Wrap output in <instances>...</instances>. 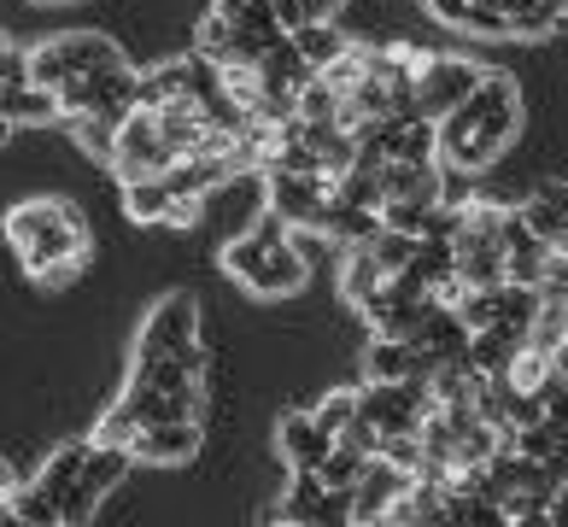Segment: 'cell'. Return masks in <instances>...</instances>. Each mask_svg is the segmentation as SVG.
I'll use <instances>...</instances> for the list:
<instances>
[{"label": "cell", "mask_w": 568, "mask_h": 527, "mask_svg": "<svg viewBox=\"0 0 568 527\" xmlns=\"http://www.w3.org/2000/svg\"><path fill=\"white\" fill-rule=\"evenodd\" d=\"M521 130V94L504 71H487L480 89L439 123V159L452 171H487V164L516 141Z\"/></svg>", "instance_id": "obj_1"}, {"label": "cell", "mask_w": 568, "mask_h": 527, "mask_svg": "<svg viewBox=\"0 0 568 527\" xmlns=\"http://www.w3.org/2000/svg\"><path fill=\"white\" fill-rule=\"evenodd\" d=\"M7 241L41 287H65L82 270V259H89V223H82V211L71 200L18 205L7 217Z\"/></svg>", "instance_id": "obj_2"}, {"label": "cell", "mask_w": 568, "mask_h": 527, "mask_svg": "<svg viewBox=\"0 0 568 527\" xmlns=\"http://www.w3.org/2000/svg\"><path fill=\"white\" fill-rule=\"evenodd\" d=\"M223 270L246 293H258V300H287V293H300L305 276H311L300 229H293L282 211H264V217L223 252Z\"/></svg>", "instance_id": "obj_3"}, {"label": "cell", "mask_w": 568, "mask_h": 527, "mask_svg": "<svg viewBox=\"0 0 568 527\" xmlns=\"http://www.w3.org/2000/svg\"><path fill=\"white\" fill-rule=\"evenodd\" d=\"M118 48L106 36H94V30H65V36H53V41H41V48H30V65H36V82L41 89H53L59 100H65L82 77H94V71H106L118 65Z\"/></svg>", "instance_id": "obj_4"}, {"label": "cell", "mask_w": 568, "mask_h": 527, "mask_svg": "<svg viewBox=\"0 0 568 527\" xmlns=\"http://www.w3.org/2000/svg\"><path fill=\"white\" fill-rule=\"evenodd\" d=\"M182 153L164 141V123L153 105H135V118L118 130V153H112V176L118 182H146V176H171Z\"/></svg>", "instance_id": "obj_5"}, {"label": "cell", "mask_w": 568, "mask_h": 527, "mask_svg": "<svg viewBox=\"0 0 568 527\" xmlns=\"http://www.w3.org/2000/svg\"><path fill=\"white\" fill-rule=\"evenodd\" d=\"M135 357L141 364H159V357H205L200 346V305L187 293H171L146 311V323L135 334Z\"/></svg>", "instance_id": "obj_6"}, {"label": "cell", "mask_w": 568, "mask_h": 527, "mask_svg": "<svg viewBox=\"0 0 568 527\" xmlns=\"http://www.w3.org/2000/svg\"><path fill=\"white\" fill-rule=\"evenodd\" d=\"M480 71L475 59H463V53H428L423 59V71H416V112L434 118V123H446L463 100H469L480 89Z\"/></svg>", "instance_id": "obj_7"}, {"label": "cell", "mask_w": 568, "mask_h": 527, "mask_svg": "<svg viewBox=\"0 0 568 527\" xmlns=\"http://www.w3.org/2000/svg\"><path fill=\"white\" fill-rule=\"evenodd\" d=\"M264 205L300 229V235H323L328 205H334V182L328 176H305V171H270L264 176Z\"/></svg>", "instance_id": "obj_8"}, {"label": "cell", "mask_w": 568, "mask_h": 527, "mask_svg": "<svg viewBox=\"0 0 568 527\" xmlns=\"http://www.w3.org/2000/svg\"><path fill=\"white\" fill-rule=\"evenodd\" d=\"M416 480H423V475L405 469V463L369 457V469H364V480H357V493H352V516H357V521H382L393 504L416 487Z\"/></svg>", "instance_id": "obj_9"}, {"label": "cell", "mask_w": 568, "mask_h": 527, "mask_svg": "<svg viewBox=\"0 0 568 527\" xmlns=\"http://www.w3.org/2000/svg\"><path fill=\"white\" fill-rule=\"evenodd\" d=\"M276 446L287 457V469H323L328 452L341 446V439H334L323 422H317V411H287L276 422Z\"/></svg>", "instance_id": "obj_10"}, {"label": "cell", "mask_w": 568, "mask_h": 527, "mask_svg": "<svg viewBox=\"0 0 568 527\" xmlns=\"http://www.w3.org/2000/svg\"><path fill=\"white\" fill-rule=\"evenodd\" d=\"M123 205H130L135 223H194L200 205H187L171 176H146V182H123Z\"/></svg>", "instance_id": "obj_11"}, {"label": "cell", "mask_w": 568, "mask_h": 527, "mask_svg": "<svg viewBox=\"0 0 568 527\" xmlns=\"http://www.w3.org/2000/svg\"><path fill=\"white\" fill-rule=\"evenodd\" d=\"M130 452L135 463H187L200 452V422H141Z\"/></svg>", "instance_id": "obj_12"}, {"label": "cell", "mask_w": 568, "mask_h": 527, "mask_svg": "<svg viewBox=\"0 0 568 527\" xmlns=\"http://www.w3.org/2000/svg\"><path fill=\"white\" fill-rule=\"evenodd\" d=\"M341 252H346V259H341V293H346V300H352L357 311H364V305H369V300H375V293H382L393 276H387V264L369 252V241L341 246Z\"/></svg>", "instance_id": "obj_13"}, {"label": "cell", "mask_w": 568, "mask_h": 527, "mask_svg": "<svg viewBox=\"0 0 568 527\" xmlns=\"http://www.w3.org/2000/svg\"><path fill=\"white\" fill-rule=\"evenodd\" d=\"M89 452H94V434L89 439H71V446H59L48 463H41V475H36V487L48 493L59 510H65V498H71V487L82 480V469H89Z\"/></svg>", "instance_id": "obj_14"}, {"label": "cell", "mask_w": 568, "mask_h": 527, "mask_svg": "<svg viewBox=\"0 0 568 527\" xmlns=\"http://www.w3.org/2000/svg\"><path fill=\"white\" fill-rule=\"evenodd\" d=\"M428 375V357L416 352L410 341H387V334H375L369 346V382H423Z\"/></svg>", "instance_id": "obj_15"}, {"label": "cell", "mask_w": 568, "mask_h": 527, "mask_svg": "<svg viewBox=\"0 0 568 527\" xmlns=\"http://www.w3.org/2000/svg\"><path fill=\"white\" fill-rule=\"evenodd\" d=\"M0 112H7V123H53V118H65V100L53 89H41V82H24V89L0 94Z\"/></svg>", "instance_id": "obj_16"}, {"label": "cell", "mask_w": 568, "mask_h": 527, "mask_svg": "<svg viewBox=\"0 0 568 527\" xmlns=\"http://www.w3.org/2000/svg\"><path fill=\"white\" fill-rule=\"evenodd\" d=\"M7 510L24 521V527H65V510H59V504L41 493L36 480H30V487H12V493H7Z\"/></svg>", "instance_id": "obj_17"}, {"label": "cell", "mask_w": 568, "mask_h": 527, "mask_svg": "<svg viewBox=\"0 0 568 527\" xmlns=\"http://www.w3.org/2000/svg\"><path fill=\"white\" fill-rule=\"evenodd\" d=\"M293 41H300V53L311 59V65H328V59H341L346 48H352V41L341 36V30H334V24H305V30H293Z\"/></svg>", "instance_id": "obj_18"}, {"label": "cell", "mask_w": 568, "mask_h": 527, "mask_svg": "<svg viewBox=\"0 0 568 527\" xmlns=\"http://www.w3.org/2000/svg\"><path fill=\"white\" fill-rule=\"evenodd\" d=\"M135 428H141V416L118 398V405L94 422V439H100V446H123V452H130V446H135Z\"/></svg>", "instance_id": "obj_19"}, {"label": "cell", "mask_w": 568, "mask_h": 527, "mask_svg": "<svg viewBox=\"0 0 568 527\" xmlns=\"http://www.w3.org/2000/svg\"><path fill=\"white\" fill-rule=\"evenodd\" d=\"M357 416H364V393H328L323 405H317V422H323V428H328L334 439H341Z\"/></svg>", "instance_id": "obj_20"}, {"label": "cell", "mask_w": 568, "mask_h": 527, "mask_svg": "<svg viewBox=\"0 0 568 527\" xmlns=\"http://www.w3.org/2000/svg\"><path fill=\"white\" fill-rule=\"evenodd\" d=\"M539 405H545V422H557V428H568V375H562V369L551 375V382H545Z\"/></svg>", "instance_id": "obj_21"}, {"label": "cell", "mask_w": 568, "mask_h": 527, "mask_svg": "<svg viewBox=\"0 0 568 527\" xmlns=\"http://www.w3.org/2000/svg\"><path fill=\"white\" fill-rule=\"evenodd\" d=\"M539 300L568 305V252H557V259H551V270H545V282H539Z\"/></svg>", "instance_id": "obj_22"}, {"label": "cell", "mask_w": 568, "mask_h": 527, "mask_svg": "<svg viewBox=\"0 0 568 527\" xmlns=\"http://www.w3.org/2000/svg\"><path fill=\"white\" fill-rule=\"evenodd\" d=\"M551 510H557V504H539V510H521V516H510V527H551Z\"/></svg>", "instance_id": "obj_23"}]
</instances>
